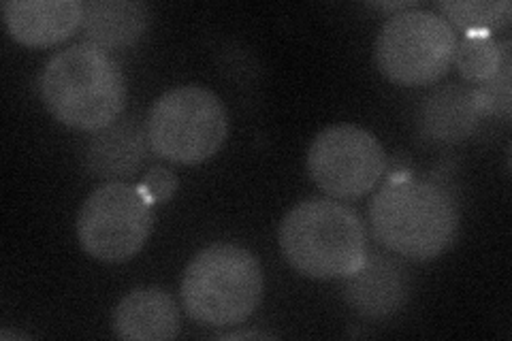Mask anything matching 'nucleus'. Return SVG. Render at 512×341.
I'll list each match as a JSON object with an SVG mask.
<instances>
[{"instance_id": "obj_1", "label": "nucleus", "mask_w": 512, "mask_h": 341, "mask_svg": "<svg viewBox=\"0 0 512 341\" xmlns=\"http://www.w3.org/2000/svg\"><path fill=\"white\" fill-rule=\"evenodd\" d=\"M41 99L64 126L99 133L124 111L126 79L120 64L105 50L79 43L45 64Z\"/></svg>"}, {"instance_id": "obj_2", "label": "nucleus", "mask_w": 512, "mask_h": 341, "mask_svg": "<svg viewBox=\"0 0 512 341\" xmlns=\"http://www.w3.org/2000/svg\"><path fill=\"white\" fill-rule=\"evenodd\" d=\"M376 239L410 261H434L459 233V209L444 188L399 177L384 184L370 205Z\"/></svg>"}, {"instance_id": "obj_3", "label": "nucleus", "mask_w": 512, "mask_h": 341, "mask_svg": "<svg viewBox=\"0 0 512 341\" xmlns=\"http://www.w3.org/2000/svg\"><path fill=\"white\" fill-rule=\"evenodd\" d=\"M278 239L288 265L314 280L350 278L370 254L361 218L327 199L295 205L284 216Z\"/></svg>"}, {"instance_id": "obj_4", "label": "nucleus", "mask_w": 512, "mask_h": 341, "mask_svg": "<svg viewBox=\"0 0 512 341\" xmlns=\"http://www.w3.org/2000/svg\"><path fill=\"white\" fill-rule=\"evenodd\" d=\"M263 288L259 258L233 243H214L186 267L182 301L186 314L199 324L235 327L254 314Z\"/></svg>"}, {"instance_id": "obj_5", "label": "nucleus", "mask_w": 512, "mask_h": 341, "mask_svg": "<svg viewBox=\"0 0 512 341\" xmlns=\"http://www.w3.org/2000/svg\"><path fill=\"white\" fill-rule=\"evenodd\" d=\"M146 135L160 158L178 165H201L227 141L229 116L212 90L180 86L152 105Z\"/></svg>"}, {"instance_id": "obj_6", "label": "nucleus", "mask_w": 512, "mask_h": 341, "mask_svg": "<svg viewBox=\"0 0 512 341\" xmlns=\"http://www.w3.org/2000/svg\"><path fill=\"white\" fill-rule=\"evenodd\" d=\"M457 35L442 15L406 9L393 13L376 39L380 73L399 86H429L446 75L457 54Z\"/></svg>"}, {"instance_id": "obj_7", "label": "nucleus", "mask_w": 512, "mask_h": 341, "mask_svg": "<svg viewBox=\"0 0 512 341\" xmlns=\"http://www.w3.org/2000/svg\"><path fill=\"white\" fill-rule=\"evenodd\" d=\"M152 231V203L141 186L111 182L96 188L77 216V239L103 263H126L141 252Z\"/></svg>"}, {"instance_id": "obj_8", "label": "nucleus", "mask_w": 512, "mask_h": 341, "mask_svg": "<svg viewBox=\"0 0 512 341\" xmlns=\"http://www.w3.org/2000/svg\"><path fill=\"white\" fill-rule=\"evenodd\" d=\"M387 169L380 141L355 124H335L320 133L308 152V171L318 188L342 201L376 188Z\"/></svg>"}, {"instance_id": "obj_9", "label": "nucleus", "mask_w": 512, "mask_h": 341, "mask_svg": "<svg viewBox=\"0 0 512 341\" xmlns=\"http://www.w3.org/2000/svg\"><path fill=\"white\" fill-rule=\"evenodd\" d=\"M346 280V303L352 307V312L370 320L397 314L410 297L406 267L384 254H367L363 267Z\"/></svg>"}, {"instance_id": "obj_10", "label": "nucleus", "mask_w": 512, "mask_h": 341, "mask_svg": "<svg viewBox=\"0 0 512 341\" xmlns=\"http://www.w3.org/2000/svg\"><path fill=\"white\" fill-rule=\"evenodd\" d=\"M5 28L13 41L28 47H50L67 41L84 22L79 0H7Z\"/></svg>"}, {"instance_id": "obj_11", "label": "nucleus", "mask_w": 512, "mask_h": 341, "mask_svg": "<svg viewBox=\"0 0 512 341\" xmlns=\"http://www.w3.org/2000/svg\"><path fill=\"white\" fill-rule=\"evenodd\" d=\"M111 327L120 339L167 341L180 335V310L169 292L137 288L116 305Z\"/></svg>"}, {"instance_id": "obj_12", "label": "nucleus", "mask_w": 512, "mask_h": 341, "mask_svg": "<svg viewBox=\"0 0 512 341\" xmlns=\"http://www.w3.org/2000/svg\"><path fill=\"white\" fill-rule=\"evenodd\" d=\"M480 116L483 111L474 90L448 84L425 96L419 109V128L431 141L459 143L476 131Z\"/></svg>"}, {"instance_id": "obj_13", "label": "nucleus", "mask_w": 512, "mask_h": 341, "mask_svg": "<svg viewBox=\"0 0 512 341\" xmlns=\"http://www.w3.org/2000/svg\"><path fill=\"white\" fill-rule=\"evenodd\" d=\"M146 139L143 128L135 118L114 122L96 133L86 145V169L94 177L116 180L133 175L146 158Z\"/></svg>"}, {"instance_id": "obj_14", "label": "nucleus", "mask_w": 512, "mask_h": 341, "mask_svg": "<svg viewBox=\"0 0 512 341\" xmlns=\"http://www.w3.org/2000/svg\"><path fill=\"white\" fill-rule=\"evenodd\" d=\"M148 7L139 0H90L84 5L88 43L101 50H120L137 43L148 28Z\"/></svg>"}, {"instance_id": "obj_15", "label": "nucleus", "mask_w": 512, "mask_h": 341, "mask_svg": "<svg viewBox=\"0 0 512 341\" xmlns=\"http://www.w3.org/2000/svg\"><path fill=\"white\" fill-rule=\"evenodd\" d=\"M508 56L510 41L498 43L491 35H466L455 54L461 77L472 84H487L502 69Z\"/></svg>"}, {"instance_id": "obj_16", "label": "nucleus", "mask_w": 512, "mask_h": 341, "mask_svg": "<svg viewBox=\"0 0 512 341\" xmlns=\"http://www.w3.org/2000/svg\"><path fill=\"white\" fill-rule=\"evenodd\" d=\"M438 7L468 35H489L493 30H500L512 20V5L508 0L498 3H468V0H457V3H438Z\"/></svg>"}, {"instance_id": "obj_17", "label": "nucleus", "mask_w": 512, "mask_h": 341, "mask_svg": "<svg viewBox=\"0 0 512 341\" xmlns=\"http://www.w3.org/2000/svg\"><path fill=\"white\" fill-rule=\"evenodd\" d=\"M510 69L512 62L508 56L502 64V69L495 73V77H491L487 84L474 90L476 103L483 113H491V116L510 120Z\"/></svg>"}, {"instance_id": "obj_18", "label": "nucleus", "mask_w": 512, "mask_h": 341, "mask_svg": "<svg viewBox=\"0 0 512 341\" xmlns=\"http://www.w3.org/2000/svg\"><path fill=\"white\" fill-rule=\"evenodd\" d=\"M175 188H178V177H175L173 171L163 167L152 169L141 182V190L146 192L150 203H163L171 199Z\"/></svg>"}, {"instance_id": "obj_19", "label": "nucleus", "mask_w": 512, "mask_h": 341, "mask_svg": "<svg viewBox=\"0 0 512 341\" xmlns=\"http://www.w3.org/2000/svg\"><path fill=\"white\" fill-rule=\"evenodd\" d=\"M218 339L222 341H229V339H235V341H244V339H276L274 333H263V331H235V333H222L218 335Z\"/></svg>"}, {"instance_id": "obj_20", "label": "nucleus", "mask_w": 512, "mask_h": 341, "mask_svg": "<svg viewBox=\"0 0 512 341\" xmlns=\"http://www.w3.org/2000/svg\"><path fill=\"white\" fill-rule=\"evenodd\" d=\"M416 3H376V7H380V9H410V7H414Z\"/></svg>"}, {"instance_id": "obj_21", "label": "nucleus", "mask_w": 512, "mask_h": 341, "mask_svg": "<svg viewBox=\"0 0 512 341\" xmlns=\"http://www.w3.org/2000/svg\"><path fill=\"white\" fill-rule=\"evenodd\" d=\"M0 339L7 341V339H30L28 335L24 333H11V331H0Z\"/></svg>"}]
</instances>
